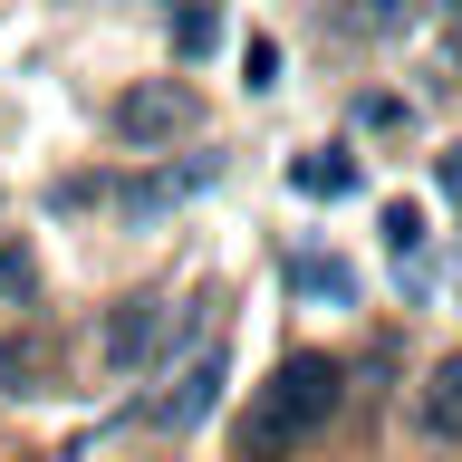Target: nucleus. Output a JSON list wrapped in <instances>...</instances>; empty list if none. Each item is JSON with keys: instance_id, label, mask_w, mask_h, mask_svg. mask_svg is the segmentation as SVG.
<instances>
[{"instance_id": "nucleus-1", "label": "nucleus", "mask_w": 462, "mask_h": 462, "mask_svg": "<svg viewBox=\"0 0 462 462\" xmlns=\"http://www.w3.org/2000/svg\"><path fill=\"white\" fill-rule=\"evenodd\" d=\"M346 404V366L337 356H318V346H289L280 366L251 385V414H241V462H289L299 443L337 424Z\"/></svg>"}, {"instance_id": "nucleus-2", "label": "nucleus", "mask_w": 462, "mask_h": 462, "mask_svg": "<svg viewBox=\"0 0 462 462\" xmlns=\"http://www.w3.org/2000/svg\"><path fill=\"white\" fill-rule=\"evenodd\" d=\"M106 125H116V144L164 154V144H183L202 125V97L183 78H135V87H116V97H106Z\"/></svg>"}, {"instance_id": "nucleus-3", "label": "nucleus", "mask_w": 462, "mask_h": 462, "mask_svg": "<svg viewBox=\"0 0 462 462\" xmlns=\"http://www.w3.org/2000/svg\"><path fill=\"white\" fill-rule=\"evenodd\" d=\"M222 385H231V346H222V328H212L202 346H183V366H173L164 395L144 404V424H154V433H193V424H212Z\"/></svg>"}, {"instance_id": "nucleus-4", "label": "nucleus", "mask_w": 462, "mask_h": 462, "mask_svg": "<svg viewBox=\"0 0 462 462\" xmlns=\"http://www.w3.org/2000/svg\"><path fill=\"white\" fill-rule=\"evenodd\" d=\"M202 183H222V154H193V164H154V173H125V183H106V202L125 212V222H164L173 202H193Z\"/></svg>"}, {"instance_id": "nucleus-5", "label": "nucleus", "mask_w": 462, "mask_h": 462, "mask_svg": "<svg viewBox=\"0 0 462 462\" xmlns=\"http://www.w3.org/2000/svg\"><path fill=\"white\" fill-rule=\"evenodd\" d=\"M164 328H173V299H164V289H135V299L106 318V337H97L106 375H144L154 356H164Z\"/></svg>"}, {"instance_id": "nucleus-6", "label": "nucleus", "mask_w": 462, "mask_h": 462, "mask_svg": "<svg viewBox=\"0 0 462 462\" xmlns=\"http://www.w3.org/2000/svg\"><path fill=\"white\" fill-rule=\"evenodd\" d=\"M318 20H328V39L375 49V39H404L414 29V0H318Z\"/></svg>"}, {"instance_id": "nucleus-7", "label": "nucleus", "mask_w": 462, "mask_h": 462, "mask_svg": "<svg viewBox=\"0 0 462 462\" xmlns=\"http://www.w3.org/2000/svg\"><path fill=\"white\" fill-rule=\"evenodd\" d=\"M414 424H424L433 443H462V346H453V356H433L424 395H414Z\"/></svg>"}, {"instance_id": "nucleus-8", "label": "nucleus", "mask_w": 462, "mask_h": 462, "mask_svg": "<svg viewBox=\"0 0 462 462\" xmlns=\"http://www.w3.org/2000/svg\"><path fill=\"white\" fill-rule=\"evenodd\" d=\"M289 183H299L309 202H346V193H356V154H299Z\"/></svg>"}, {"instance_id": "nucleus-9", "label": "nucleus", "mask_w": 462, "mask_h": 462, "mask_svg": "<svg viewBox=\"0 0 462 462\" xmlns=\"http://www.w3.org/2000/svg\"><path fill=\"white\" fill-rule=\"evenodd\" d=\"M164 29H173V58H212V39H222V10H212V0H173Z\"/></svg>"}, {"instance_id": "nucleus-10", "label": "nucleus", "mask_w": 462, "mask_h": 462, "mask_svg": "<svg viewBox=\"0 0 462 462\" xmlns=\"http://www.w3.org/2000/svg\"><path fill=\"white\" fill-rule=\"evenodd\" d=\"M289 280L309 289V299H337V309L356 299V270H346L337 251H299V260H289Z\"/></svg>"}, {"instance_id": "nucleus-11", "label": "nucleus", "mask_w": 462, "mask_h": 462, "mask_svg": "<svg viewBox=\"0 0 462 462\" xmlns=\"http://www.w3.org/2000/svg\"><path fill=\"white\" fill-rule=\"evenodd\" d=\"M29 299H39V260H29V241L0 231V309H29Z\"/></svg>"}, {"instance_id": "nucleus-12", "label": "nucleus", "mask_w": 462, "mask_h": 462, "mask_svg": "<svg viewBox=\"0 0 462 462\" xmlns=\"http://www.w3.org/2000/svg\"><path fill=\"white\" fill-rule=\"evenodd\" d=\"M424 212H414V202H385V251H395V270H424Z\"/></svg>"}, {"instance_id": "nucleus-13", "label": "nucleus", "mask_w": 462, "mask_h": 462, "mask_svg": "<svg viewBox=\"0 0 462 462\" xmlns=\"http://www.w3.org/2000/svg\"><path fill=\"white\" fill-rule=\"evenodd\" d=\"M356 125H375V135H395V125H414V106H404V97H356Z\"/></svg>"}, {"instance_id": "nucleus-14", "label": "nucleus", "mask_w": 462, "mask_h": 462, "mask_svg": "<svg viewBox=\"0 0 462 462\" xmlns=\"http://www.w3.org/2000/svg\"><path fill=\"white\" fill-rule=\"evenodd\" d=\"M241 68H251V87H280V39H251V49H241Z\"/></svg>"}, {"instance_id": "nucleus-15", "label": "nucleus", "mask_w": 462, "mask_h": 462, "mask_svg": "<svg viewBox=\"0 0 462 462\" xmlns=\"http://www.w3.org/2000/svg\"><path fill=\"white\" fill-rule=\"evenodd\" d=\"M443 68H453V87H462V20H453V39H443Z\"/></svg>"}, {"instance_id": "nucleus-16", "label": "nucleus", "mask_w": 462, "mask_h": 462, "mask_svg": "<svg viewBox=\"0 0 462 462\" xmlns=\"http://www.w3.org/2000/svg\"><path fill=\"white\" fill-rule=\"evenodd\" d=\"M443 183H453V193H462V144H453V154H443Z\"/></svg>"}, {"instance_id": "nucleus-17", "label": "nucleus", "mask_w": 462, "mask_h": 462, "mask_svg": "<svg viewBox=\"0 0 462 462\" xmlns=\"http://www.w3.org/2000/svg\"><path fill=\"white\" fill-rule=\"evenodd\" d=\"M433 10H443V20H462V0H433Z\"/></svg>"}]
</instances>
